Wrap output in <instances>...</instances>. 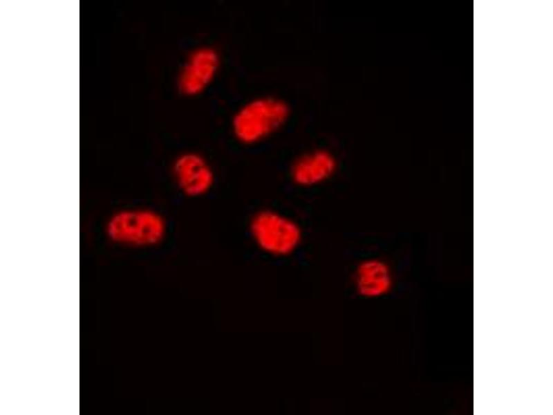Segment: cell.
Segmentation results:
<instances>
[{
    "instance_id": "cell-1",
    "label": "cell",
    "mask_w": 553,
    "mask_h": 415,
    "mask_svg": "<svg viewBox=\"0 0 553 415\" xmlns=\"http://www.w3.org/2000/svg\"><path fill=\"white\" fill-rule=\"evenodd\" d=\"M248 232L261 251L274 257L294 254L303 239L301 226L295 219L272 209L254 212L248 222Z\"/></svg>"
},
{
    "instance_id": "cell-2",
    "label": "cell",
    "mask_w": 553,
    "mask_h": 415,
    "mask_svg": "<svg viewBox=\"0 0 553 415\" xmlns=\"http://www.w3.org/2000/svg\"><path fill=\"white\" fill-rule=\"evenodd\" d=\"M107 236L113 241L135 248H151L166 238L168 226L165 216L147 208H133L114 214L106 224Z\"/></svg>"
},
{
    "instance_id": "cell-3",
    "label": "cell",
    "mask_w": 553,
    "mask_h": 415,
    "mask_svg": "<svg viewBox=\"0 0 553 415\" xmlns=\"http://www.w3.org/2000/svg\"><path fill=\"white\" fill-rule=\"evenodd\" d=\"M288 114V106L279 99L256 98L236 111L232 120V131L240 143L254 145L279 130L287 120Z\"/></svg>"
},
{
    "instance_id": "cell-4",
    "label": "cell",
    "mask_w": 553,
    "mask_h": 415,
    "mask_svg": "<svg viewBox=\"0 0 553 415\" xmlns=\"http://www.w3.org/2000/svg\"><path fill=\"white\" fill-rule=\"evenodd\" d=\"M173 181L182 194L196 199L208 194L216 181V174L209 161L196 151L178 155L171 166Z\"/></svg>"
},
{
    "instance_id": "cell-5",
    "label": "cell",
    "mask_w": 553,
    "mask_h": 415,
    "mask_svg": "<svg viewBox=\"0 0 553 415\" xmlns=\"http://www.w3.org/2000/svg\"><path fill=\"white\" fill-rule=\"evenodd\" d=\"M220 64L217 51L212 47L194 49L182 64L178 77L180 91L187 96L203 93L215 78Z\"/></svg>"
},
{
    "instance_id": "cell-6",
    "label": "cell",
    "mask_w": 553,
    "mask_h": 415,
    "mask_svg": "<svg viewBox=\"0 0 553 415\" xmlns=\"http://www.w3.org/2000/svg\"><path fill=\"white\" fill-rule=\"evenodd\" d=\"M338 162L326 149H314L298 156L290 168V177L298 187L312 188L321 185L336 174Z\"/></svg>"
},
{
    "instance_id": "cell-7",
    "label": "cell",
    "mask_w": 553,
    "mask_h": 415,
    "mask_svg": "<svg viewBox=\"0 0 553 415\" xmlns=\"http://www.w3.org/2000/svg\"><path fill=\"white\" fill-rule=\"evenodd\" d=\"M392 270L386 261L378 257L362 260L353 273V284L357 293L365 298L373 299L387 294L393 286Z\"/></svg>"
}]
</instances>
